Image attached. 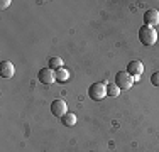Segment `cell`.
Listing matches in <instances>:
<instances>
[{"label": "cell", "mask_w": 159, "mask_h": 152, "mask_svg": "<svg viewBox=\"0 0 159 152\" xmlns=\"http://www.w3.org/2000/svg\"><path fill=\"white\" fill-rule=\"evenodd\" d=\"M107 85L108 83L107 81H97V83H93L92 86L88 88V96L92 98V100H95V101H102L105 96H107Z\"/></svg>", "instance_id": "obj_2"}, {"label": "cell", "mask_w": 159, "mask_h": 152, "mask_svg": "<svg viewBox=\"0 0 159 152\" xmlns=\"http://www.w3.org/2000/svg\"><path fill=\"white\" fill-rule=\"evenodd\" d=\"M151 85L159 88V71H154V73L151 74Z\"/></svg>", "instance_id": "obj_13"}, {"label": "cell", "mask_w": 159, "mask_h": 152, "mask_svg": "<svg viewBox=\"0 0 159 152\" xmlns=\"http://www.w3.org/2000/svg\"><path fill=\"white\" fill-rule=\"evenodd\" d=\"M16 74V68L10 61H2L0 63V76L2 78H12Z\"/></svg>", "instance_id": "obj_8"}, {"label": "cell", "mask_w": 159, "mask_h": 152, "mask_svg": "<svg viewBox=\"0 0 159 152\" xmlns=\"http://www.w3.org/2000/svg\"><path fill=\"white\" fill-rule=\"evenodd\" d=\"M63 125H66V127H75V125H76V115H75V113H71V112H68L66 115L63 117Z\"/></svg>", "instance_id": "obj_10"}, {"label": "cell", "mask_w": 159, "mask_h": 152, "mask_svg": "<svg viewBox=\"0 0 159 152\" xmlns=\"http://www.w3.org/2000/svg\"><path fill=\"white\" fill-rule=\"evenodd\" d=\"M52 71H58L59 68H63V58H58V56H52V58H49V66Z\"/></svg>", "instance_id": "obj_11"}, {"label": "cell", "mask_w": 159, "mask_h": 152, "mask_svg": "<svg viewBox=\"0 0 159 152\" xmlns=\"http://www.w3.org/2000/svg\"><path fill=\"white\" fill-rule=\"evenodd\" d=\"M10 3H12L10 0H2V2H0V9H2V10H5L7 7H10Z\"/></svg>", "instance_id": "obj_14"}, {"label": "cell", "mask_w": 159, "mask_h": 152, "mask_svg": "<svg viewBox=\"0 0 159 152\" xmlns=\"http://www.w3.org/2000/svg\"><path fill=\"white\" fill-rule=\"evenodd\" d=\"M159 24V10L156 9H149L144 14V25H149V27H156Z\"/></svg>", "instance_id": "obj_7"}, {"label": "cell", "mask_w": 159, "mask_h": 152, "mask_svg": "<svg viewBox=\"0 0 159 152\" xmlns=\"http://www.w3.org/2000/svg\"><path fill=\"white\" fill-rule=\"evenodd\" d=\"M139 41L144 46H152L156 44L157 41V30L154 27H149V25H142L139 29Z\"/></svg>", "instance_id": "obj_1"}, {"label": "cell", "mask_w": 159, "mask_h": 152, "mask_svg": "<svg viewBox=\"0 0 159 152\" xmlns=\"http://www.w3.org/2000/svg\"><path fill=\"white\" fill-rule=\"evenodd\" d=\"M119 93H120L119 86H117L115 83H108V85H107V95H108V96L115 98V96H119Z\"/></svg>", "instance_id": "obj_12"}, {"label": "cell", "mask_w": 159, "mask_h": 152, "mask_svg": "<svg viewBox=\"0 0 159 152\" xmlns=\"http://www.w3.org/2000/svg\"><path fill=\"white\" fill-rule=\"evenodd\" d=\"M127 73L134 79H139L141 74L144 73V64L141 63V61H130V63L127 64Z\"/></svg>", "instance_id": "obj_6"}, {"label": "cell", "mask_w": 159, "mask_h": 152, "mask_svg": "<svg viewBox=\"0 0 159 152\" xmlns=\"http://www.w3.org/2000/svg\"><path fill=\"white\" fill-rule=\"evenodd\" d=\"M54 76H56V81L64 83V81L70 79V71H68L66 68H59L58 71H54Z\"/></svg>", "instance_id": "obj_9"}, {"label": "cell", "mask_w": 159, "mask_h": 152, "mask_svg": "<svg viewBox=\"0 0 159 152\" xmlns=\"http://www.w3.org/2000/svg\"><path fill=\"white\" fill-rule=\"evenodd\" d=\"M37 79H39L43 85H52L56 81V76H54V71L51 68H43V69L37 73Z\"/></svg>", "instance_id": "obj_5"}, {"label": "cell", "mask_w": 159, "mask_h": 152, "mask_svg": "<svg viewBox=\"0 0 159 152\" xmlns=\"http://www.w3.org/2000/svg\"><path fill=\"white\" fill-rule=\"evenodd\" d=\"M51 112H52V115L54 117H59V118H63L64 115L68 113V105H66V101L64 100H54L51 103Z\"/></svg>", "instance_id": "obj_4"}, {"label": "cell", "mask_w": 159, "mask_h": 152, "mask_svg": "<svg viewBox=\"0 0 159 152\" xmlns=\"http://www.w3.org/2000/svg\"><path fill=\"white\" fill-rule=\"evenodd\" d=\"M134 83H135V79L132 78L127 71H119V73L115 74V85L120 88V91L132 88V85H134Z\"/></svg>", "instance_id": "obj_3"}]
</instances>
